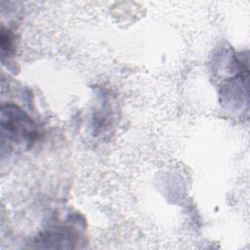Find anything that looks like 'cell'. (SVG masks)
I'll return each instance as SVG.
<instances>
[{"label":"cell","mask_w":250,"mask_h":250,"mask_svg":"<svg viewBox=\"0 0 250 250\" xmlns=\"http://www.w3.org/2000/svg\"><path fill=\"white\" fill-rule=\"evenodd\" d=\"M1 129L3 141L29 147L38 137L35 122L19 106L5 104L1 107Z\"/></svg>","instance_id":"cell-1"},{"label":"cell","mask_w":250,"mask_h":250,"mask_svg":"<svg viewBox=\"0 0 250 250\" xmlns=\"http://www.w3.org/2000/svg\"><path fill=\"white\" fill-rule=\"evenodd\" d=\"M13 50V39L12 35L9 32V30H5L4 27L2 28L1 31V55H2V60L4 59L5 56H8L11 54Z\"/></svg>","instance_id":"cell-2"}]
</instances>
